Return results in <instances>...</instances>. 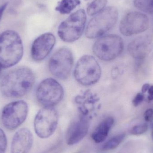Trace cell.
<instances>
[{
    "label": "cell",
    "instance_id": "1",
    "mask_svg": "<svg viewBox=\"0 0 153 153\" xmlns=\"http://www.w3.org/2000/svg\"><path fill=\"white\" fill-rule=\"evenodd\" d=\"M35 76L32 70L27 67H19L7 73L1 80L0 90L5 97H23L32 89Z\"/></svg>",
    "mask_w": 153,
    "mask_h": 153
},
{
    "label": "cell",
    "instance_id": "2",
    "mask_svg": "<svg viewBox=\"0 0 153 153\" xmlns=\"http://www.w3.org/2000/svg\"><path fill=\"white\" fill-rule=\"evenodd\" d=\"M24 48L19 34L7 30L0 34V67L9 68L16 65L22 58Z\"/></svg>",
    "mask_w": 153,
    "mask_h": 153
},
{
    "label": "cell",
    "instance_id": "3",
    "mask_svg": "<svg viewBox=\"0 0 153 153\" xmlns=\"http://www.w3.org/2000/svg\"><path fill=\"white\" fill-rule=\"evenodd\" d=\"M118 18V12L116 7H107L90 21L85 30V36L91 39L102 36L115 26Z\"/></svg>",
    "mask_w": 153,
    "mask_h": 153
},
{
    "label": "cell",
    "instance_id": "4",
    "mask_svg": "<svg viewBox=\"0 0 153 153\" xmlns=\"http://www.w3.org/2000/svg\"><path fill=\"white\" fill-rule=\"evenodd\" d=\"M101 69L94 56L84 55L77 61L74 71L75 80L84 86L95 84L100 78Z\"/></svg>",
    "mask_w": 153,
    "mask_h": 153
},
{
    "label": "cell",
    "instance_id": "5",
    "mask_svg": "<svg viewBox=\"0 0 153 153\" xmlns=\"http://www.w3.org/2000/svg\"><path fill=\"white\" fill-rule=\"evenodd\" d=\"M86 21L85 11L82 9L78 10L60 24L58 29V36L66 43L75 42L82 35Z\"/></svg>",
    "mask_w": 153,
    "mask_h": 153
},
{
    "label": "cell",
    "instance_id": "6",
    "mask_svg": "<svg viewBox=\"0 0 153 153\" xmlns=\"http://www.w3.org/2000/svg\"><path fill=\"white\" fill-rule=\"evenodd\" d=\"M124 49V41L120 36L108 35L102 37L94 44L93 51L100 60L112 61L119 56Z\"/></svg>",
    "mask_w": 153,
    "mask_h": 153
},
{
    "label": "cell",
    "instance_id": "7",
    "mask_svg": "<svg viewBox=\"0 0 153 153\" xmlns=\"http://www.w3.org/2000/svg\"><path fill=\"white\" fill-rule=\"evenodd\" d=\"M64 91L61 84L53 78H48L39 85L36 97L43 107H54L59 104L64 97Z\"/></svg>",
    "mask_w": 153,
    "mask_h": 153
},
{
    "label": "cell",
    "instance_id": "8",
    "mask_svg": "<svg viewBox=\"0 0 153 153\" xmlns=\"http://www.w3.org/2000/svg\"><path fill=\"white\" fill-rule=\"evenodd\" d=\"M74 63L73 55L67 48L56 51L51 56L48 69L55 77L60 80L67 79L70 76Z\"/></svg>",
    "mask_w": 153,
    "mask_h": 153
},
{
    "label": "cell",
    "instance_id": "9",
    "mask_svg": "<svg viewBox=\"0 0 153 153\" xmlns=\"http://www.w3.org/2000/svg\"><path fill=\"white\" fill-rule=\"evenodd\" d=\"M58 122V115L54 107H43L34 120L35 132L39 137L48 138L54 133Z\"/></svg>",
    "mask_w": 153,
    "mask_h": 153
},
{
    "label": "cell",
    "instance_id": "10",
    "mask_svg": "<svg viewBox=\"0 0 153 153\" xmlns=\"http://www.w3.org/2000/svg\"><path fill=\"white\" fill-rule=\"evenodd\" d=\"M28 112V106L26 102L18 100L5 105L1 112L3 125L9 130L16 129L26 120Z\"/></svg>",
    "mask_w": 153,
    "mask_h": 153
},
{
    "label": "cell",
    "instance_id": "11",
    "mask_svg": "<svg viewBox=\"0 0 153 153\" xmlns=\"http://www.w3.org/2000/svg\"><path fill=\"white\" fill-rule=\"evenodd\" d=\"M149 19L146 14L137 11L127 13L120 23V33L126 36H130L144 32L149 27Z\"/></svg>",
    "mask_w": 153,
    "mask_h": 153
},
{
    "label": "cell",
    "instance_id": "12",
    "mask_svg": "<svg viewBox=\"0 0 153 153\" xmlns=\"http://www.w3.org/2000/svg\"><path fill=\"white\" fill-rule=\"evenodd\" d=\"M100 98L95 93L86 90L76 95L74 99L80 115L91 119L100 108Z\"/></svg>",
    "mask_w": 153,
    "mask_h": 153
},
{
    "label": "cell",
    "instance_id": "13",
    "mask_svg": "<svg viewBox=\"0 0 153 153\" xmlns=\"http://www.w3.org/2000/svg\"><path fill=\"white\" fill-rule=\"evenodd\" d=\"M56 43V38L51 33L42 34L32 44L31 56L36 62L43 61L51 53Z\"/></svg>",
    "mask_w": 153,
    "mask_h": 153
},
{
    "label": "cell",
    "instance_id": "14",
    "mask_svg": "<svg viewBox=\"0 0 153 153\" xmlns=\"http://www.w3.org/2000/svg\"><path fill=\"white\" fill-rule=\"evenodd\" d=\"M90 119L80 115L79 117L70 125L67 133V143L74 145L83 140L88 133Z\"/></svg>",
    "mask_w": 153,
    "mask_h": 153
},
{
    "label": "cell",
    "instance_id": "15",
    "mask_svg": "<svg viewBox=\"0 0 153 153\" xmlns=\"http://www.w3.org/2000/svg\"><path fill=\"white\" fill-rule=\"evenodd\" d=\"M153 48L152 39L148 36L135 39L128 46L130 55L135 59H143L149 55Z\"/></svg>",
    "mask_w": 153,
    "mask_h": 153
},
{
    "label": "cell",
    "instance_id": "16",
    "mask_svg": "<svg viewBox=\"0 0 153 153\" xmlns=\"http://www.w3.org/2000/svg\"><path fill=\"white\" fill-rule=\"evenodd\" d=\"M33 143V136L31 132L27 128H21L15 133L13 138L11 153H29Z\"/></svg>",
    "mask_w": 153,
    "mask_h": 153
},
{
    "label": "cell",
    "instance_id": "17",
    "mask_svg": "<svg viewBox=\"0 0 153 153\" xmlns=\"http://www.w3.org/2000/svg\"><path fill=\"white\" fill-rule=\"evenodd\" d=\"M114 123L112 117H107L99 124L92 134L91 137L97 143H102L107 138Z\"/></svg>",
    "mask_w": 153,
    "mask_h": 153
},
{
    "label": "cell",
    "instance_id": "18",
    "mask_svg": "<svg viewBox=\"0 0 153 153\" xmlns=\"http://www.w3.org/2000/svg\"><path fill=\"white\" fill-rule=\"evenodd\" d=\"M81 3L80 0H61L55 10L62 14H69Z\"/></svg>",
    "mask_w": 153,
    "mask_h": 153
},
{
    "label": "cell",
    "instance_id": "19",
    "mask_svg": "<svg viewBox=\"0 0 153 153\" xmlns=\"http://www.w3.org/2000/svg\"><path fill=\"white\" fill-rule=\"evenodd\" d=\"M107 3V0H94L87 7V14L91 16L96 15L105 9Z\"/></svg>",
    "mask_w": 153,
    "mask_h": 153
},
{
    "label": "cell",
    "instance_id": "20",
    "mask_svg": "<svg viewBox=\"0 0 153 153\" xmlns=\"http://www.w3.org/2000/svg\"><path fill=\"white\" fill-rule=\"evenodd\" d=\"M135 7L149 14H153V0H134Z\"/></svg>",
    "mask_w": 153,
    "mask_h": 153
},
{
    "label": "cell",
    "instance_id": "21",
    "mask_svg": "<svg viewBox=\"0 0 153 153\" xmlns=\"http://www.w3.org/2000/svg\"><path fill=\"white\" fill-rule=\"evenodd\" d=\"M125 136V134H120L115 136L104 144L102 149L105 151H108L115 149L121 143Z\"/></svg>",
    "mask_w": 153,
    "mask_h": 153
},
{
    "label": "cell",
    "instance_id": "22",
    "mask_svg": "<svg viewBox=\"0 0 153 153\" xmlns=\"http://www.w3.org/2000/svg\"><path fill=\"white\" fill-rule=\"evenodd\" d=\"M147 124H143L134 126L132 128L130 133L134 135H139L146 132L148 130Z\"/></svg>",
    "mask_w": 153,
    "mask_h": 153
},
{
    "label": "cell",
    "instance_id": "23",
    "mask_svg": "<svg viewBox=\"0 0 153 153\" xmlns=\"http://www.w3.org/2000/svg\"><path fill=\"white\" fill-rule=\"evenodd\" d=\"M7 146L6 135L2 129L0 128V153H5Z\"/></svg>",
    "mask_w": 153,
    "mask_h": 153
},
{
    "label": "cell",
    "instance_id": "24",
    "mask_svg": "<svg viewBox=\"0 0 153 153\" xmlns=\"http://www.w3.org/2000/svg\"><path fill=\"white\" fill-rule=\"evenodd\" d=\"M144 99L145 96L144 94L142 92L138 93L132 101L133 105L134 107H137V106H139L143 101Z\"/></svg>",
    "mask_w": 153,
    "mask_h": 153
},
{
    "label": "cell",
    "instance_id": "25",
    "mask_svg": "<svg viewBox=\"0 0 153 153\" xmlns=\"http://www.w3.org/2000/svg\"><path fill=\"white\" fill-rule=\"evenodd\" d=\"M144 116L146 122H152L153 120V109H148L146 111Z\"/></svg>",
    "mask_w": 153,
    "mask_h": 153
},
{
    "label": "cell",
    "instance_id": "26",
    "mask_svg": "<svg viewBox=\"0 0 153 153\" xmlns=\"http://www.w3.org/2000/svg\"><path fill=\"white\" fill-rule=\"evenodd\" d=\"M148 100L149 101L153 100V85H151L148 91Z\"/></svg>",
    "mask_w": 153,
    "mask_h": 153
},
{
    "label": "cell",
    "instance_id": "27",
    "mask_svg": "<svg viewBox=\"0 0 153 153\" xmlns=\"http://www.w3.org/2000/svg\"><path fill=\"white\" fill-rule=\"evenodd\" d=\"M7 5H8V3H6L4 4H3L0 7V20L1 19L2 17L3 14L5 10V9L7 7Z\"/></svg>",
    "mask_w": 153,
    "mask_h": 153
},
{
    "label": "cell",
    "instance_id": "28",
    "mask_svg": "<svg viewBox=\"0 0 153 153\" xmlns=\"http://www.w3.org/2000/svg\"><path fill=\"white\" fill-rule=\"evenodd\" d=\"M150 86H151V85H150L149 84H145L144 85H143V87H142V92L143 94L145 93L147 91H148L149 88H150Z\"/></svg>",
    "mask_w": 153,
    "mask_h": 153
},
{
    "label": "cell",
    "instance_id": "29",
    "mask_svg": "<svg viewBox=\"0 0 153 153\" xmlns=\"http://www.w3.org/2000/svg\"><path fill=\"white\" fill-rule=\"evenodd\" d=\"M1 67H0V73H1Z\"/></svg>",
    "mask_w": 153,
    "mask_h": 153
},
{
    "label": "cell",
    "instance_id": "30",
    "mask_svg": "<svg viewBox=\"0 0 153 153\" xmlns=\"http://www.w3.org/2000/svg\"></svg>",
    "mask_w": 153,
    "mask_h": 153
},
{
    "label": "cell",
    "instance_id": "31",
    "mask_svg": "<svg viewBox=\"0 0 153 153\" xmlns=\"http://www.w3.org/2000/svg\"><path fill=\"white\" fill-rule=\"evenodd\" d=\"M85 1H87V0H85Z\"/></svg>",
    "mask_w": 153,
    "mask_h": 153
}]
</instances>
